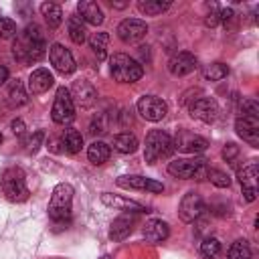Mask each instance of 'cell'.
Here are the masks:
<instances>
[{"label":"cell","instance_id":"6da1fadb","mask_svg":"<svg viewBox=\"0 0 259 259\" xmlns=\"http://www.w3.org/2000/svg\"><path fill=\"white\" fill-rule=\"evenodd\" d=\"M47 42L38 24H28L12 42V55L22 63H36L45 57Z\"/></svg>","mask_w":259,"mask_h":259},{"label":"cell","instance_id":"7a4b0ae2","mask_svg":"<svg viewBox=\"0 0 259 259\" xmlns=\"http://www.w3.org/2000/svg\"><path fill=\"white\" fill-rule=\"evenodd\" d=\"M109 71L117 83H136L144 75L142 63H138L134 57H130L125 53H115L109 59Z\"/></svg>","mask_w":259,"mask_h":259},{"label":"cell","instance_id":"3957f363","mask_svg":"<svg viewBox=\"0 0 259 259\" xmlns=\"http://www.w3.org/2000/svg\"><path fill=\"white\" fill-rule=\"evenodd\" d=\"M71 206H73V186L71 184H57L51 194L49 202V217L55 223H63L71 219Z\"/></svg>","mask_w":259,"mask_h":259},{"label":"cell","instance_id":"277c9868","mask_svg":"<svg viewBox=\"0 0 259 259\" xmlns=\"http://www.w3.org/2000/svg\"><path fill=\"white\" fill-rule=\"evenodd\" d=\"M174 150L172 138L162 132V130H152L146 136V146H144V160L148 164H156L160 158H168Z\"/></svg>","mask_w":259,"mask_h":259},{"label":"cell","instance_id":"5b68a950","mask_svg":"<svg viewBox=\"0 0 259 259\" xmlns=\"http://www.w3.org/2000/svg\"><path fill=\"white\" fill-rule=\"evenodd\" d=\"M168 172L174 178H182V180H188V178L204 180L208 174V166H206V160L202 158H176L168 164Z\"/></svg>","mask_w":259,"mask_h":259},{"label":"cell","instance_id":"8992f818","mask_svg":"<svg viewBox=\"0 0 259 259\" xmlns=\"http://www.w3.org/2000/svg\"><path fill=\"white\" fill-rule=\"evenodd\" d=\"M2 192L12 202H24L28 198V186L24 180V172L20 168H8L2 174Z\"/></svg>","mask_w":259,"mask_h":259},{"label":"cell","instance_id":"52a82bcc","mask_svg":"<svg viewBox=\"0 0 259 259\" xmlns=\"http://www.w3.org/2000/svg\"><path fill=\"white\" fill-rule=\"evenodd\" d=\"M51 117L55 123L65 125L71 123L75 119V101L71 97V91L67 87H59L55 101H53V109H51Z\"/></svg>","mask_w":259,"mask_h":259},{"label":"cell","instance_id":"ba28073f","mask_svg":"<svg viewBox=\"0 0 259 259\" xmlns=\"http://www.w3.org/2000/svg\"><path fill=\"white\" fill-rule=\"evenodd\" d=\"M136 107H138V113L144 119H148V121H160L168 113L166 101L160 99V97H156V95H144V97H140L138 103H136Z\"/></svg>","mask_w":259,"mask_h":259},{"label":"cell","instance_id":"9c48e42d","mask_svg":"<svg viewBox=\"0 0 259 259\" xmlns=\"http://www.w3.org/2000/svg\"><path fill=\"white\" fill-rule=\"evenodd\" d=\"M117 36L121 42L125 45H134L138 40H142L146 34H148V24L140 18H125L117 24Z\"/></svg>","mask_w":259,"mask_h":259},{"label":"cell","instance_id":"30bf717a","mask_svg":"<svg viewBox=\"0 0 259 259\" xmlns=\"http://www.w3.org/2000/svg\"><path fill=\"white\" fill-rule=\"evenodd\" d=\"M49 61H51V65L55 67V71L61 73V75H71V73L77 69L71 51L65 49L61 42H55V45L49 47Z\"/></svg>","mask_w":259,"mask_h":259},{"label":"cell","instance_id":"8fae6325","mask_svg":"<svg viewBox=\"0 0 259 259\" xmlns=\"http://www.w3.org/2000/svg\"><path fill=\"white\" fill-rule=\"evenodd\" d=\"M172 142H174V150L184 152V154H200V152H204L208 148V140L206 138H202L198 134H192L188 130L178 132Z\"/></svg>","mask_w":259,"mask_h":259},{"label":"cell","instance_id":"7c38bea8","mask_svg":"<svg viewBox=\"0 0 259 259\" xmlns=\"http://www.w3.org/2000/svg\"><path fill=\"white\" fill-rule=\"evenodd\" d=\"M204 210V202H202V196L194 190L186 192L180 200V206H178V217L184 221V223H194Z\"/></svg>","mask_w":259,"mask_h":259},{"label":"cell","instance_id":"4fadbf2b","mask_svg":"<svg viewBox=\"0 0 259 259\" xmlns=\"http://www.w3.org/2000/svg\"><path fill=\"white\" fill-rule=\"evenodd\" d=\"M190 115L198 121L212 123L219 117V103L212 97H198L190 103Z\"/></svg>","mask_w":259,"mask_h":259},{"label":"cell","instance_id":"5bb4252c","mask_svg":"<svg viewBox=\"0 0 259 259\" xmlns=\"http://www.w3.org/2000/svg\"><path fill=\"white\" fill-rule=\"evenodd\" d=\"M235 132L237 136L247 142L249 146L257 148L259 146V117H245V115H239L235 119Z\"/></svg>","mask_w":259,"mask_h":259},{"label":"cell","instance_id":"9a60e30c","mask_svg":"<svg viewBox=\"0 0 259 259\" xmlns=\"http://www.w3.org/2000/svg\"><path fill=\"white\" fill-rule=\"evenodd\" d=\"M198 67V61L192 53L188 51H180L176 55L170 57L168 61V71L174 75V77H184V75H190L194 69Z\"/></svg>","mask_w":259,"mask_h":259},{"label":"cell","instance_id":"2e32d148","mask_svg":"<svg viewBox=\"0 0 259 259\" xmlns=\"http://www.w3.org/2000/svg\"><path fill=\"white\" fill-rule=\"evenodd\" d=\"M257 174H259L257 162H249L247 166H243V170H239V182L247 202H253L257 198Z\"/></svg>","mask_w":259,"mask_h":259},{"label":"cell","instance_id":"e0dca14e","mask_svg":"<svg viewBox=\"0 0 259 259\" xmlns=\"http://www.w3.org/2000/svg\"><path fill=\"white\" fill-rule=\"evenodd\" d=\"M69 91H71L73 101L79 103L81 107H93L97 103V91H95V87L89 81L79 79V81L73 83V87Z\"/></svg>","mask_w":259,"mask_h":259},{"label":"cell","instance_id":"ac0fdd59","mask_svg":"<svg viewBox=\"0 0 259 259\" xmlns=\"http://www.w3.org/2000/svg\"><path fill=\"white\" fill-rule=\"evenodd\" d=\"M117 186L121 188H132V190H148V192H162L164 184L154 180V178H146V176H119Z\"/></svg>","mask_w":259,"mask_h":259},{"label":"cell","instance_id":"d6986e66","mask_svg":"<svg viewBox=\"0 0 259 259\" xmlns=\"http://www.w3.org/2000/svg\"><path fill=\"white\" fill-rule=\"evenodd\" d=\"M142 235H144V239L148 243H162V241L168 239L170 227L162 219H150V221H146V225L142 229Z\"/></svg>","mask_w":259,"mask_h":259},{"label":"cell","instance_id":"ffe728a7","mask_svg":"<svg viewBox=\"0 0 259 259\" xmlns=\"http://www.w3.org/2000/svg\"><path fill=\"white\" fill-rule=\"evenodd\" d=\"M53 83H55V77L47 69L40 67V69H34L30 73V77H28V91L32 95H40V93L49 91L53 87Z\"/></svg>","mask_w":259,"mask_h":259},{"label":"cell","instance_id":"44dd1931","mask_svg":"<svg viewBox=\"0 0 259 259\" xmlns=\"http://www.w3.org/2000/svg\"><path fill=\"white\" fill-rule=\"evenodd\" d=\"M101 200L103 204L115 208V210H130V212H148L146 206H142L140 202L136 200H130V198H123L119 194H111V192H103L101 194Z\"/></svg>","mask_w":259,"mask_h":259},{"label":"cell","instance_id":"7402d4cb","mask_svg":"<svg viewBox=\"0 0 259 259\" xmlns=\"http://www.w3.org/2000/svg\"><path fill=\"white\" fill-rule=\"evenodd\" d=\"M77 12H79V18H81L83 22H87V24L97 26V24L103 22V10H101V6H99L97 2H93V0H81V2L77 4Z\"/></svg>","mask_w":259,"mask_h":259},{"label":"cell","instance_id":"603a6c76","mask_svg":"<svg viewBox=\"0 0 259 259\" xmlns=\"http://www.w3.org/2000/svg\"><path fill=\"white\" fill-rule=\"evenodd\" d=\"M134 225H136V214H121V217H117L111 223L109 239L111 241H123L134 231Z\"/></svg>","mask_w":259,"mask_h":259},{"label":"cell","instance_id":"cb8c5ba5","mask_svg":"<svg viewBox=\"0 0 259 259\" xmlns=\"http://www.w3.org/2000/svg\"><path fill=\"white\" fill-rule=\"evenodd\" d=\"M109 154H111L109 146H107L105 142H101V140L91 142L89 148H87V158H89V162L95 164V166H101L103 162H107V160H109Z\"/></svg>","mask_w":259,"mask_h":259},{"label":"cell","instance_id":"d4e9b609","mask_svg":"<svg viewBox=\"0 0 259 259\" xmlns=\"http://www.w3.org/2000/svg\"><path fill=\"white\" fill-rule=\"evenodd\" d=\"M61 146L67 154H77L83 148V136L77 130H65L61 136Z\"/></svg>","mask_w":259,"mask_h":259},{"label":"cell","instance_id":"484cf974","mask_svg":"<svg viewBox=\"0 0 259 259\" xmlns=\"http://www.w3.org/2000/svg\"><path fill=\"white\" fill-rule=\"evenodd\" d=\"M67 30H69V36H71V40H73L75 45H83V42L87 40L85 24H83V20H81L77 14L69 16V20H67Z\"/></svg>","mask_w":259,"mask_h":259},{"label":"cell","instance_id":"4316f807","mask_svg":"<svg viewBox=\"0 0 259 259\" xmlns=\"http://www.w3.org/2000/svg\"><path fill=\"white\" fill-rule=\"evenodd\" d=\"M113 148L119 154H134L138 150V138L130 132H121L113 138Z\"/></svg>","mask_w":259,"mask_h":259},{"label":"cell","instance_id":"83f0119b","mask_svg":"<svg viewBox=\"0 0 259 259\" xmlns=\"http://www.w3.org/2000/svg\"><path fill=\"white\" fill-rule=\"evenodd\" d=\"M40 12H42V16H45L49 28H57V26L63 22V10H61V6L55 4V2H45V4H40Z\"/></svg>","mask_w":259,"mask_h":259},{"label":"cell","instance_id":"f1b7e54d","mask_svg":"<svg viewBox=\"0 0 259 259\" xmlns=\"http://www.w3.org/2000/svg\"><path fill=\"white\" fill-rule=\"evenodd\" d=\"M138 8L142 14L146 16H158L162 12H166L170 8V2H162V0H140Z\"/></svg>","mask_w":259,"mask_h":259},{"label":"cell","instance_id":"f546056e","mask_svg":"<svg viewBox=\"0 0 259 259\" xmlns=\"http://www.w3.org/2000/svg\"><path fill=\"white\" fill-rule=\"evenodd\" d=\"M8 101L12 107H20L28 101V93L24 89V85L20 81H12L10 87H8Z\"/></svg>","mask_w":259,"mask_h":259},{"label":"cell","instance_id":"4dcf8cb0","mask_svg":"<svg viewBox=\"0 0 259 259\" xmlns=\"http://www.w3.org/2000/svg\"><path fill=\"white\" fill-rule=\"evenodd\" d=\"M107 42H109V34L107 32H95L91 38H89V45L95 53V57L99 61H103L107 57Z\"/></svg>","mask_w":259,"mask_h":259},{"label":"cell","instance_id":"1f68e13d","mask_svg":"<svg viewBox=\"0 0 259 259\" xmlns=\"http://www.w3.org/2000/svg\"><path fill=\"white\" fill-rule=\"evenodd\" d=\"M229 75V67L225 63H210L202 69V77L206 81H221Z\"/></svg>","mask_w":259,"mask_h":259},{"label":"cell","instance_id":"d6a6232c","mask_svg":"<svg viewBox=\"0 0 259 259\" xmlns=\"http://www.w3.org/2000/svg\"><path fill=\"white\" fill-rule=\"evenodd\" d=\"M229 259H251V247L245 239H237L231 247H229V253H227Z\"/></svg>","mask_w":259,"mask_h":259},{"label":"cell","instance_id":"836d02e7","mask_svg":"<svg viewBox=\"0 0 259 259\" xmlns=\"http://www.w3.org/2000/svg\"><path fill=\"white\" fill-rule=\"evenodd\" d=\"M200 253H202L204 257H208V259L217 257V255L221 253V241H219L217 237H206V239L200 243Z\"/></svg>","mask_w":259,"mask_h":259},{"label":"cell","instance_id":"e575fe53","mask_svg":"<svg viewBox=\"0 0 259 259\" xmlns=\"http://www.w3.org/2000/svg\"><path fill=\"white\" fill-rule=\"evenodd\" d=\"M206 178H208L214 186H219V188H229V186H231V178H229V174H227V172H223V170L208 168Z\"/></svg>","mask_w":259,"mask_h":259},{"label":"cell","instance_id":"d590c367","mask_svg":"<svg viewBox=\"0 0 259 259\" xmlns=\"http://www.w3.org/2000/svg\"><path fill=\"white\" fill-rule=\"evenodd\" d=\"M239 115H245V117H259V103L251 97L243 99L239 103Z\"/></svg>","mask_w":259,"mask_h":259},{"label":"cell","instance_id":"8d00e7d4","mask_svg":"<svg viewBox=\"0 0 259 259\" xmlns=\"http://www.w3.org/2000/svg\"><path fill=\"white\" fill-rule=\"evenodd\" d=\"M14 32H16V22L6 18V16H0V40L14 36Z\"/></svg>","mask_w":259,"mask_h":259},{"label":"cell","instance_id":"74e56055","mask_svg":"<svg viewBox=\"0 0 259 259\" xmlns=\"http://www.w3.org/2000/svg\"><path fill=\"white\" fill-rule=\"evenodd\" d=\"M42 140H45V132H34V134L30 136L28 144H26V150H28V152H36V150L40 148Z\"/></svg>","mask_w":259,"mask_h":259},{"label":"cell","instance_id":"f35d334b","mask_svg":"<svg viewBox=\"0 0 259 259\" xmlns=\"http://www.w3.org/2000/svg\"><path fill=\"white\" fill-rule=\"evenodd\" d=\"M237 154H239V148H237L235 144H227V146L223 148V158H225L227 162L235 160V158H237Z\"/></svg>","mask_w":259,"mask_h":259},{"label":"cell","instance_id":"ab89813d","mask_svg":"<svg viewBox=\"0 0 259 259\" xmlns=\"http://www.w3.org/2000/svg\"><path fill=\"white\" fill-rule=\"evenodd\" d=\"M219 20H221V18H219V10H217V8L204 16V24H206V26H217Z\"/></svg>","mask_w":259,"mask_h":259},{"label":"cell","instance_id":"60d3db41","mask_svg":"<svg viewBox=\"0 0 259 259\" xmlns=\"http://www.w3.org/2000/svg\"><path fill=\"white\" fill-rule=\"evenodd\" d=\"M10 127H12V132H14L16 136H22V134H24V121H22V119H12Z\"/></svg>","mask_w":259,"mask_h":259},{"label":"cell","instance_id":"b9f144b4","mask_svg":"<svg viewBox=\"0 0 259 259\" xmlns=\"http://www.w3.org/2000/svg\"><path fill=\"white\" fill-rule=\"evenodd\" d=\"M8 81V69L4 65H0V85H4Z\"/></svg>","mask_w":259,"mask_h":259},{"label":"cell","instance_id":"7bdbcfd3","mask_svg":"<svg viewBox=\"0 0 259 259\" xmlns=\"http://www.w3.org/2000/svg\"><path fill=\"white\" fill-rule=\"evenodd\" d=\"M113 8H125V2H111Z\"/></svg>","mask_w":259,"mask_h":259},{"label":"cell","instance_id":"ee69618b","mask_svg":"<svg viewBox=\"0 0 259 259\" xmlns=\"http://www.w3.org/2000/svg\"><path fill=\"white\" fill-rule=\"evenodd\" d=\"M0 144H2V134H0Z\"/></svg>","mask_w":259,"mask_h":259},{"label":"cell","instance_id":"f6af8a7d","mask_svg":"<svg viewBox=\"0 0 259 259\" xmlns=\"http://www.w3.org/2000/svg\"><path fill=\"white\" fill-rule=\"evenodd\" d=\"M103 259H109V257H103Z\"/></svg>","mask_w":259,"mask_h":259}]
</instances>
